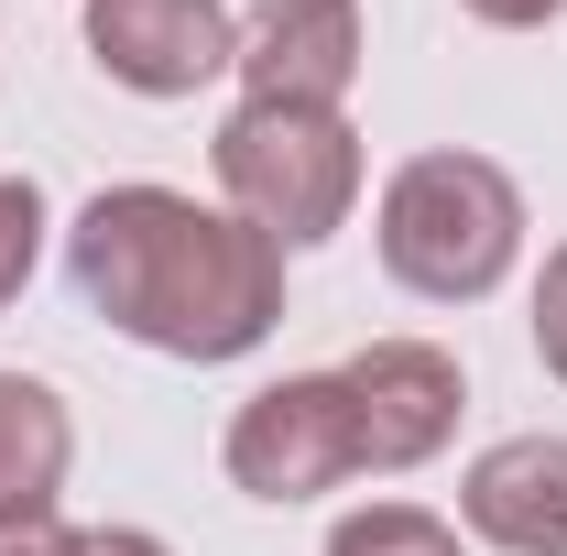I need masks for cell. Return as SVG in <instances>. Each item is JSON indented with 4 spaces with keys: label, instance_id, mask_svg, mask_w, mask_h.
<instances>
[{
    "label": "cell",
    "instance_id": "cell-7",
    "mask_svg": "<svg viewBox=\"0 0 567 556\" xmlns=\"http://www.w3.org/2000/svg\"><path fill=\"white\" fill-rule=\"evenodd\" d=\"M360 0H251L240 22V99H295V110H350L360 87Z\"/></svg>",
    "mask_w": 567,
    "mask_h": 556
},
{
    "label": "cell",
    "instance_id": "cell-1",
    "mask_svg": "<svg viewBox=\"0 0 567 556\" xmlns=\"http://www.w3.org/2000/svg\"><path fill=\"white\" fill-rule=\"evenodd\" d=\"M66 274L87 317H110L153 360H197V371L251 360L284 328V251L218 197L153 186V175L99 186L66 218Z\"/></svg>",
    "mask_w": 567,
    "mask_h": 556
},
{
    "label": "cell",
    "instance_id": "cell-12",
    "mask_svg": "<svg viewBox=\"0 0 567 556\" xmlns=\"http://www.w3.org/2000/svg\"><path fill=\"white\" fill-rule=\"evenodd\" d=\"M535 360H546V382H567V240L535 274Z\"/></svg>",
    "mask_w": 567,
    "mask_h": 556
},
{
    "label": "cell",
    "instance_id": "cell-5",
    "mask_svg": "<svg viewBox=\"0 0 567 556\" xmlns=\"http://www.w3.org/2000/svg\"><path fill=\"white\" fill-rule=\"evenodd\" d=\"M339 382H350V415H360V470H425L447 436H458V404H470V371H458V349L436 339H371L339 360Z\"/></svg>",
    "mask_w": 567,
    "mask_h": 556
},
{
    "label": "cell",
    "instance_id": "cell-11",
    "mask_svg": "<svg viewBox=\"0 0 567 556\" xmlns=\"http://www.w3.org/2000/svg\"><path fill=\"white\" fill-rule=\"evenodd\" d=\"M44 229H55L44 186H33V175H0V317L22 306V284H33V262H44Z\"/></svg>",
    "mask_w": 567,
    "mask_h": 556
},
{
    "label": "cell",
    "instance_id": "cell-4",
    "mask_svg": "<svg viewBox=\"0 0 567 556\" xmlns=\"http://www.w3.org/2000/svg\"><path fill=\"white\" fill-rule=\"evenodd\" d=\"M218 470L229 491H251V502H328V491L360 481V415H350V382L339 371H284L262 393H240V415L218 436Z\"/></svg>",
    "mask_w": 567,
    "mask_h": 556
},
{
    "label": "cell",
    "instance_id": "cell-8",
    "mask_svg": "<svg viewBox=\"0 0 567 556\" xmlns=\"http://www.w3.org/2000/svg\"><path fill=\"white\" fill-rule=\"evenodd\" d=\"M458 535L502 556H567V436H492L458 470Z\"/></svg>",
    "mask_w": 567,
    "mask_h": 556
},
{
    "label": "cell",
    "instance_id": "cell-6",
    "mask_svg": "<svg viewBox=\"0 0 567 556\" xmlns=\"http://www.w3.org/2000/svg\"><path fill=\"white\" fill-rule=\"evenodd\" d=\"M87 66L132 99H197L240 66L229 0H87Z\"/></svg>",
    "mask_w": 567,
    "mask_h": 556
},
{
    "label": "cell",
    "instance_id": "cell-14",
    "mask_svg": "<svg viewBox=\"0 0 567 556\" xmlns=\"http://www.w3.org/2000/svg\"><path fill=\"white\" fill-rule=\"evenodd\" d=\"M0 556H76V524L33 513V524H0Z\"/></svg>",
    "mask_w": 567,
    "mask_h": 556
},
{
    "label": "cell",
    "instance_id": "cell-9",
    "mask_svg": "<svg viewBox=\"0 0 567 556\" xmlns=\"http://www.w3.org/2000/svg\"><path fill=\"white\" fill-rule=\"evenodd\" d=\"M66 470H76V404L44 371H0V524L55 513Z\"/></svg>",
    "mask_w": 567,
    "mask_h": 556
},
{
    "label": "cell",
    "instance_id": "cell-15",
    "mask_svg": "<svg viewBox=\"0 0 567 556\" xmlns=\"http://www.w3.org/2000/svg\"><path fill=\"white\" fill-rule=\"evenodd\" d=\"M76 556H175V546H164L153 524H87V535H76Z\"/></svg>",
    "mask_w": 567,
    "mask_h": 556
},
{
    "label": "cell",
    "instance_id": "cell-2",
    "mask_svg": "<svg viewBox=\"0 0 567 556\" xmlns=\"http://www.w3.org/2000/svg\"><path fill=\"white\" fill-rule=\"evenodd\" d=\"M371 251H382V274L415 306H481L524 262V186L492 153L436 142L415 164H393V186L371 208Z\"/></svg>",
    "mask_w": 567,
    "mask_h": 556
},
{
    "label": "cell",
    "instance_id": "cell-10",
    "mask_svg": "<svg viewBox=\"0 0 567 556\" xmlns=\"http://www.w3.org/2000/svg\"><path fill=\"white\" fill-rule=\"evenodd\" d=\"M328 556H470V535L425 502H360L328 524Z\"/></svg>",
    "mask_w": 567,
    "mask_h": 556
},
{
    "label": "cell",
    "instance_id": "cell-13",
    "mask_svg": "<svg viewBox=\"0 0 567 556\" xmlns=\"http://www.w3.org/2000/svg\"><path fill=\"white\" fill-rule=\"evenodd\" d=\"M458 11H470L481 33H546V22H557L567 0H458Z\"/></svg>",
    "mask_w": 567,
    "mask_h": 556
},
{
    "label": "cell",
    "instance_id": "cell-3",
    "mask_svg": "<svg viewBox=\"0 0 567 556\" xmlns=\"http://www.w3.org/2000/svg\"><path fill=\"white\" fill-rule=\"evenodd\" d=\"M208 175H218V208L251 218L284 262L339 240L360 208V132L350 110H295V99H240L208 142Z\"/></svg>",
    "mask_w": 567,
    "mask_h": 556
}]
</instances>
